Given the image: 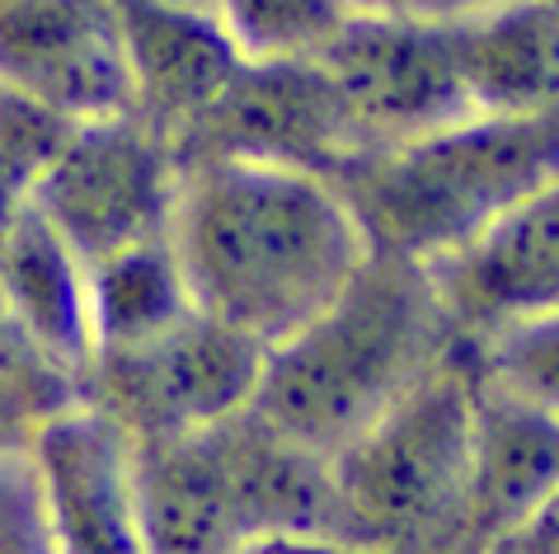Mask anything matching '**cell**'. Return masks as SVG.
<instances>
[{
	"instance_id": "ba28073f",
	"label": "cell",
	"mask_w": 559,
	"mask_h": 554,
	"mask_svg": "<svg viewBox=\"0 0 559 554\" xmlns=\"http://www.w3.org/2000/svg\"><path fill=\"white\" fill-rule=\"evenodd\" d=\"M165 146L175 169L230 160L324 183L362 156L316 61H240L222 95Z\"/></svg>"
},
{
	"instance_id": "277c9868",
	"label": "cell",
	"mask_w": 559,
	"mask_h": 554,
	"mask_svg": "<svg viewBox=\"0 0 559 554\" xmlns=\"http://www.w3.org/2000/svg\"><path fill=\"white\" fill-rule=\"evenodd\" d=\"M136 503L146 554H236L273 531L344 535L330 460L250 409L203 433L136 442Z\"/></svg>"
},
{
	"instance_id": "603a6c76",
	"label": "cell",
	"mask_w": 559,
	"mask_h": 554,
	"mask_svg": "<svg viewBox=\"0 0 559 554\" xmlns=\"http://www.w3.org/2000/svg\"><path fill=\"white\" fill-rule=\"evenodd\" d=\"M236 554H381V550H367L334 531H273L245 541Z\"/></svg>"
},
{
	"instance_id": "52a82bcc",
	"label": "cell",
	"mask_w": 559,
	"mask_h": 554,
	"mask_svg": "<svg viewBox=\"0 0 559 554\" xmlns=\"http://www.w3.org/2000/svg\"><path fill=\"white\" fill-rule=\"evenodd\" d=\"M179 169L165 136L136 113L75 122L48 174L34 189L38 217L75 254L81 268H95L136 244L165 240L175 217Z\"/></svg>"
},
{
	"instance_id": "ffe728a7",
	"label": "cell",
	"mask_w": 559,
	"mask_h": 554,
	"mask_svg": "<svg viewBox=\"0 0 559 554\" xmlns=\"http://www.w3.org/2000/svg\"><path fill=\"white\" fill-rule=\"evenodd\" d=\"M71 128L75 122L24 99L20 89L0 85V226L34 203L38 179L48 174L57 150L67 146Z\"/></svg>"
},
{
	"instance_id": "44dd1931",
	"label": "cell",
	"mask_w": 559,
	"mask_h": 554,
	"mask_svg": "<svg viewBox=\"0 0 559 554\" xmlns=\"http://www.w3.org/2000/svg\"><path fill=\"white\" fill-rule=\"evenodd\" d=\"M465 352H471L475 381H485V386L512 399H526V405L555 409V366H559L555 315L508 325L499 334L479 338V344H465Z\"/></svg>"
},
{
	"instance_id": "9c48e42d",
	"label": "cell",
	"mask_w": 559,
	"mask_h": 554,
	"mask_svg": "<svg viewBox=\"0 0 559 554\" xmlns=\"http://www.w3.org/2000/svg\"><path fill=\"white\" fill-rule=\"evenodd\" d=\"M316 67L330 81L362 156L465 118H485L465 99L447 24L438 20L353 10V20L316 57Z\"/></svg>"
},
{
	"instance_id": "d6986e66",
	"label": "cell",
	"mask_w": 559,
	"mask_h": 554,
	"mask_svg": "<svg viewBox=\"0 0 559 554\" xmlns=\"http://www.w3.org/2000/svg\"><path fill=\"white\" fill-rule=\"evenodd\" d=\"M71 399H81L71 376H61L0 305V451H24L34 427Z\"/></svg>"
},
{
	"instance_id": "30bf717a",
	"label": "cell",
	"mask_w": 559,
	"mask_h": 554,
	"mask_svg": "<svg viewBox=\"0 0 559 554\" xmlns=\"http://www.w3.org/2000/svg\"><path fill=\"white\" fill-rule=\"evenodd\" d=\"M43 527L57 554H146L136 442L90 399L48 413L24 442Z\"/></svg>"
},
{
	"instance_id": "3957f363",
	"label": "cell",
	"mask_w": 559,
	"mask_h": 554,
	"mask_svg": "<svg viewBox=\"0 0 559 554\" xmlns=\"http://www.w3.org/2000/svg\"><path fill=\"white\" fill-rule=\"evenodd\" d=\"M559 118H465L357 156L330 179L367 250L414 264L452 254L522 197L555 183Z\"/></svg>"
},
{
	"instance_id": "7c38bea8",
	"label": "cell",
	"mask_w": 559,
	"mask_h": 554,
	"mask_svg": "<svg viewBox=\"0 0 559 554\" xmlns=\"http://www.w3.org/2000/svg\"><path fill=\"white\" fill-rule=\"evenodd\" d=\"M0 85L67 122L132 113L108 0H0Z\"/></svg>"
},
{
	"instance_id": "6da1fadb",
	"label": "cell",
	"mask_w": 559,
	"mask_h": 554,
	"mask_svg": "<svg viewBox=\"0 0 559 554\" xmlns=\"http://www.w3.org/2000/svg\"><path fill=\"white\" fill-rule=\"evenodd\" d=\"M169 250L193 311L263 352L310 325L371 254L324 179L230 160L179 169Z\"/></svg>"
},
{
	"instance_id": "4fadbf2b",
	"label": "cell",
	"mask_w": 559,
	"mask_h": 554,
	"mask_svg": "<svg viewBox=\"0 0 559 554\" xmlns=\"http://www.w3.org/2000/svg\"><path fill=\"white\" fill-rule=\"evenodd\" d=\"M108 5L128 61L132 113L169 142L222 95V85L240 67V52L212 14L151 0H108Z\"/></svg>"
},
{
	"instance_id": "5b68a950",
	"label": "cell",
	"mask_w": 559,
	"mask_h": 554,
	"mask_svg": "<svg viewBox=\"0 0 559 554\" xmlns=\"http://www.w3.org/2000/svg\"><path fill=\"white\" fill-rule=\"evenodd\" d=\"M475 366L461 338L330 460L338 531L381 554H452L471 489Z\"/></svg>"
},
{
	"instance_id": "7a4b0ae2",
	"label": "cell",
	"mask_w": 559,
	"mask_h": 554,
	"mask_svg": "<svg viewBox=\"0 0 559 554\" xmlns=\"http://www.w3.org/2000/svg\"><path fill=\"white\" fill-rule=\"evenodd\" d=\"M447 348L452 329L424 264L371 250L310 325L269 348L250 413L310 456L334 460L395 409Z\"/></svg>"
},
{
	"instance_id": "9a60e30c",
	"label": "cell",
	"mask_w": 559,
	"mask_h": 554,
	"mask_svg": "<svg viewBox=\"0 0 559 554\" xmlns=\"http://www.w3.org/2000/svg\"><path fill=\"white\" fill-rule=\"evenodd\" d=\"M456 81L475 113H546L559 95V14L555 0H499L447 20Z\"/></svg>"
},
{
	"instance_id": "8fae6325",
	"label": "cell",
	"mask_w": 559,
	"mask_h": 554,
	"mask_svg": "<svg viewBox=\"0 0 559 554\" xmlns=\"http://www.w3.org/2000/svg\"><path fill=\"white\" fill-rule=\"evenodd\" d=\"M452 338L479 344L559 305V189L546 183L452 254L424 264Z\"/></svg>"
},
{
	"instance_id": "7402d4cb",
	"label": "cell",
	"mask_w": 559,
	"mask_h": 554,
	"mask_svg": "<svg viewBox=\"0 0 559 554\" xmlns=\"http://www.w3.org/2000/svg\"><path fill=\"white\" fill-rule=\"evenodd\" d=\"M0 554H57L43 527L24 451H0Z\"/></svg>"
},
{
	"instance_id": "e0dca14e",
	"label": "cell",
	"mask_w": 559,
	"mask_h": 554,
	"mask_svg": "<svg viewBox=\"0 0 559 554\" xmlns=\"http://www.w3.org/2000/svg\"><path fill=\"white\" fill-rule=\"evenodd\" d=\"M85 297H90V338H95L90 358L142 344V338L169 329L179 315L193 311L179 277V258L169 250V236L85 268Z\"/></svg>"
},
{
	"instance_id": "cb8c5ba5",
	"label": "cell",
	"mask_w": 559,
	"mask_h": 554,
	"mask_svg": "<svg viewBox=\"0 0 559 554\" xmlns=\"http://www.w3.org/2000/svg\"><path fill=\"white\" fill-rule=\"evenodd\" d=\"M499 0H353V10L362 14H395V20H461V14L489 10Z\"/></svg>"
},
{
	"instance_id": "8992f818",
	"label": "cell",
	"mask_w": 559,
	"mask_h": 554,
	"mask_svg": "<svg viewBox=\"0 0 559 554\" xmlns=\"http://www.w3.org/2000/svg\"><path fill=\"white\" fill-rule=\"evenodd\" d=\"M263 358L269 352L254 338L189 311L132 348L95 352L81 399L99 405L136 442L203 433L254 405Z\"/></svg>"
},
{
	"instance_id": "d4e9b609",
	"label": "cell",
	"mask_w": 559,
	"mask_h": 554,
	"mask_svg": "<svg viewBox=\"0 0 559 554\" xmlns=\"http://www.w3.org/2000/svg\"><path fill=\"white\" fill-rule=\"evenodd\" d=\"M151 5H175V10H198V14H212V20H216V0H151Z\"/></svg>"
},
{
	"instance_id": "5bb4252c",
	"label": "cell",
	"mask_w": 559,
	"mask_h": 554,
	"mask_svg": "<svg viewBox=\"0 0 559 554\" xmlns=\"http://www.w3.org/2000/svg\"><path fill=\"white\" fill-rule=\"evenodd\" d=\"M559 427L555 409L526 405L475 381V442H471V489L452 554H485L493 535L518 527L536 507L555 503Z\"/></svg>"
},
{
	"instance_id": "2e32d148",
	"label": "cell",
	"mask_w": 559,
	"mask_h": 554,
	"mask_svg": "<svg viewBox=\"0 0 559 554\" xmlns=\"http://www.w3.org/2000/svg\"><path fill=\"white\" fill-rule=\"evenodd\" d=\"M0 305L24 338L81 390L90 366V297L85 268L57 240V230L28 203L0 226Z\"/></svg>"
},
{
	"instance_id": "ac0fdd59",
	"label": "cell",
	"mask_w": 559,
	"mask_h": 554,
	"mask_svg": "<svg viewBox=\"0 0 559 554\" xmlns=\"http://www.w3.org/2000/svg\"><path fill=\"white\" fill-rule=\"evenodd\" d=\"M353 20V0H216L240 61H316Z\"/></svg>"
}]
</instances>
